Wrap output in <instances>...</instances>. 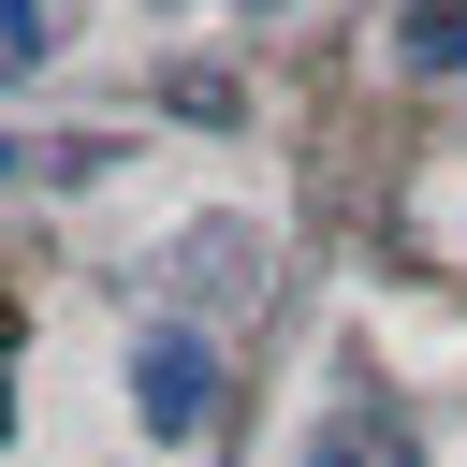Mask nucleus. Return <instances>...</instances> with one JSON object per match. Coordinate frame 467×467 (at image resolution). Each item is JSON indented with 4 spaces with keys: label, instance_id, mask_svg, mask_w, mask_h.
<instances>
[{
    "label": "nucleus",
    "instance_id": "nucleus-1",
    "mask_svg": "<svg viewBox=\"0 0 467 467\" xmlns=\"http://www.w3.org/2000/svg\"><path fill=\"white\" fill-rule=\"evenodd\" d=\"M131 409H146V438H204L219 423V350L190 321H146L131 336Z\"/></svg>",
    "mask_w": 467,
    "mask_h": 467
},
{
    "label": "nucleus",
    "instance_id": "nucleus-2",
    "mask_svg": "<svg viewBox=\"0 0 467 467\" xmlns=\"http://www.w3.org/2000/svg\"><path fill=\"white\" fill-rule=\"evenodd\" d=\"M306 467H423V452H409V423H394V409H336V423L306 438Z\"/></svg>",
    "mask_w": 467,
    "mask_h": 467
},
{
    "label": "nucleus",
    "instance_id": "nucleus-3",
    "mask_svg": "<svg viewBox=\"0 0 467 467\" xmlns=\"http://www.w3.org/2000/svg\"><path fill=\"white\" fill-rule=\"evenodd\" d=\"M58 29H73V0H0V88H29L58 58Z\"/></svg>",
    "mask_w": 467,
    "mask_h": 467
},
{
    "label": "nucleus",
    "instance_id": "nucleus-4",
    "mask_svg": "<svg viewBox=\"0 0 467 467\" xmlns=\"http://www.w3.org/2000/svg\"><path fill=\"white\" fill-rule=\"evenodd\" d=\"M394 44H409V73H467V0H409Z\"/></svg>",
    "mask_w": 467,
    "mask_h": 467
},
{
    "label": "nucleus",
    "instance_id": "nucleus-5",
    "mask_svg": "<svg viewBox=\"0 0 467 467\" xmlns=\"http://www.w3.org/2000/svg\"><path fill=\"white\" fill-rule=\"evenodd\" d=\"M0 423H15V394H0Z\"/></svg>",
    "mask_w": 467,
    "mask_h": 467
}]
</instances>
